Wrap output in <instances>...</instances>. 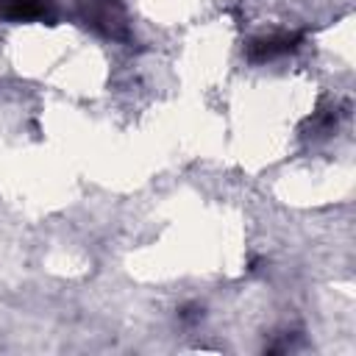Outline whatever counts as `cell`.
Returning <instances> with one entry per match:
<instances>
[{
    "mask_svg": "<svg viewBox=\"0 0 356 356\" xmlns=\"http://www.w3.org/2000/svg\"><path fill=\"white\" fill-rule=\"evenodd\" d=\"M83 14L106 36H125V8L120 0H83Z\"/></svg>",
    "mask_w": 356,
    "mask_h": 356,
    "instance_id": "cell-1",
    "label": "cell"
},
{
    "mask_svg": "<svg viewBox=\"0 0 356 356\" xmlns=\"http://www.w3.org/2000/svg\"><path fill=\"white\" fill-rule=\"evenodd\" d=\"M300 33H273V36H261V39H253L248 44V58L253 61H270V58H278L284 53H292L298 44H300Z\"/></svg>",
    "mask_w": 356,
    "mask_h": 356,
    "instance_id": "cell-2",
    "label": "cell"
},
{
    "mask_svg": "<svg viewBox=\"0 0 356 356\" xmlns=\"http://www.w3.org/2000/svg\"><path fill=\"white\" fill-rule=\"evenodd\" d=\"M53 11V0H0V19L31 22Z\"/></svg>",
    "mask_w": 356,
    "mask_h": 356,
    "instance_id": "cell-3",
    "label": "cell"
},
{
    "mask_svg": "<svg viewBox=\"0 0 356 356\" xmlns=\"http://www.w3.org/2000/svg\"><path fill=\"white\" fill-rule=\"evenodd\" d=\"M181 317H184V320H197L200 312H197V306H186V309L181 312Z\"/></svg>",
    "mask_w": 356,
    "mask_h": 356,
    "instance_id": "cell-4",
    "label": "cell"
}]
</instances>
